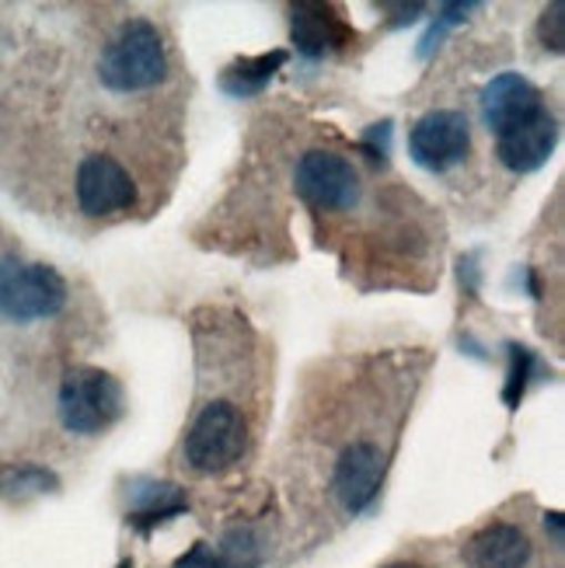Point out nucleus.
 <instances>
[{"mask_svg": "<svg viewBox=\"0 0 565 568\" xmlns=\"http://www.w3.org/2000/svg\"><path fill=\"white\" fill-rule=\"evenodd\" d=\"M297 192L301 200L317 206V210H353L360 203V171L353 168V161H346L342 154L332 151H307L297 161Z\"/></svg>", "mask_w": 565, "mask_h": 568, "instance_id": "obj_6", "label": "nucleus"}, {"mask_svg": "<svg viewBox=\"0 0 565 568\" xmlns=\"http://www.w3.org/2000/svg\"><path fill=\"white\" fill-rule=\"evenodd\" d=\"M78 203L88 216L122 213L137 203V185L115 158L88 154L78 168Z\"/></svg>", "mask_w": 565, "mask_h": 568, "instance_id": "obj_7", "label": "nucleus"}, {"mask_svg": "<svg viewBox=\"0 0 565 568\" xmlns=\"http://www.w3.org/2000/svg\"><path fill=\"white\" fill-rule=\"evenodd\" d=\"M545 527L555 534V540H562V513H545Z\"/></svg>", "mask_w": 565, "mask_h": 568, "instance_id": "obj_21", "label": "nucleus"}, {"mask_svg": "<svg viewBox=\"0 0 565 568\" xmlns=\"http://www.w3.org/2000/svg\"><path fill=\"white\" fill-rule=\"evenodd\" d=\"M356 39V32L325 4H297L293 8V45L307 60H322L332 49H342Z\"/></svg>", "mask_w": 565, "mask_h": 568, "instance_id": "obj_11", "label": "nucleus"}, {"mask_svg": "<svg viewBox=\"0 0 565 568\" xmlns=\"http://www.w3.org/2000/svg\"><path fill=\"white\" fill-rule=\"evenodd\" d=\"M283 67H286V49H273V53H262V57H241L220 73V91L231 98L262 94L265 84L273 81Z\"/></svg>", "mask_w": 565, "mask_h": 568, "instance_id": "obj_15", "label": "nucleus"}, {"mask_svg": "<svg viewBox=\"0 0 565 568\" xmlns=\"http://www.w3.org/2000/svg\"><path fill=\"white\" fill-rule=\"evenodd\" d=\"M249 447V426L231 402H210L185 436V464L200 475H224Z\"/></svg>", "mask_w": 565, "mask_h": 568, "instance_id": "obj_4", "label": "nucleus"}, {"mask_svg": "<svg viewBox=\"0 0 565 568\" xmlns=\"http://www.w3.org/2000/svg\"><path fill=\"white\" fill-rule=\"evenodd\" d=\"M478 4H444L440 8V14H436V21H433V29L423 36V45H420V57H430L433 49L440 45V39H444L454 24H461L464 18H468V11H475Z\"/></svg>", "mask_w": 565, "mask_h": 568, "instance_id": "obj_18", "label": "nucleus"}, {"mask_svg": "<svg viewBox=\"0 0 565 568\" xmlns=\"http://www.w3.org/2000/svg\"><path fill=\"white\" fill-rule=\"evenodd\" d=\"M537 36H542L545 49L562 53V45H565V4H552L542 14V21H537Z\"/></svg>", "mask_w": 565, "mask_h": 568, "instance_id": "obj_19", "label": "nucleus"}, {"mask_svg": "<svg viewBox=\"0 0 565 568\" xmlns=\"http://www.w3.org/2000/svg\"><path fill=\"white\" fill-rule=\"evenodd\" d=\"M384 478V454L374 447V443H353V447L342 450L335 475H332V488L339 503L350 513H363L377 499V488Z\"/></svg>", "mask_w": 565, "mask_h": 568, "instance_id": "obj_9", "label": "nucleus"}, {"mask_svg": "<svg viewBox=\"0 0 565 568\" xmlns=\"http://www.w3.org/2000/svg\"><path fill=\"white\" fill-rule=\"evenodd\" d=\"M115 568H133V561H130V558H127V561H119V565H115Z\"/></svg>", "mask_w": 565, "mask_h": 568, "instance_id": "obj_23", "label": "nucleus"}, {"mask_svg": "<svg viewBox=\"0 0 565 568\" xmlns=\"http://www.w3.org/2000/svg\"><path fill=\"white\" fill-rule=\"evenodd\" d=\"M262 551L249 530H231L220 545L195 540L192 551L175 561V568H259Z\"/></svg>", "mask_w": 565, "mask_h": 568, "instance_id": "obj_14", "label": "nucleus"}, {"mask_svg": "<svg viewBox=\"0 0 565 568\" xmlns=\"http://www.w3.org/2000/svg\"><path fill=\"white\" fill-rule=\"evenodd\" d=\"M53 488H57V475L46 471V467H36V464H4L0 467V496L4 499H29V496L53 491Z\"/></svg>", "mask_w": 565, "mask_h": 568, "instance_id": "obj_16", "label": "nucleus"}, {"mask_svg": "<svg viewBox=\"0 0 565 568\" xmlns=\"http://www.w3.org/2000/svg\"><path fill=\"white\" fill-rule=\"evenodd\" d=\"M168 73V57L161 32L151 21H127L119 36L102 49L98 60V78L109 91L133 94V91H151L164 81Z\"/></svg>", "mask_w": 565, "mask_h": 568, "instance_id": "obj_1", "label": "nucleus"}, {"mask_svg": "<svg viewBox=\"0 0 565 568\" xmlns=\"http://www.w3.org/2000/svg\"><path fill=\"white\" fill-rule=\"evenodd\" d=\"M555 143H558V122L548 109H542L531 119L517 122L513 130L500 133L496 154L513 175H531V171L548 164V158L555 154Z\"/></svg>", "mask_w": 565, "mask_h": 568, "instance_id": "obj_8", "label": "nucleus"}, {"mask_svg": "<svg viewBox=\"0 0 565 568\" xmlns=\"http://www.w3.org/2000/svg\"><path fill=\"white\" fill-rule=\"evenodd\" d=\"M472 151V126L454 109H433L408 130V154L430 175H444Z\"/></svg>", "mask_w": 565, "mask_h": 568, "instance_id": "obj_5", "label": "nucleus"}, {"mask_svg": "<svg viewBox=\"0 0 565 568\" xmlns=\"http://www.w3.org/2000/svg\"><path fill=\"white\" fill-rule=\"evenodd\" d=\"M531 561V537L513 524H493L464 545V568H524Z\"/></svg>", "mask_w": 565, "mask_h": 568, "instance_id": "obj_12", "label": "nucleus"}, {"mask_svg": "<svg viewBox=\"0 0 565 568\" xmlns=\"http://www.w3.org/2000/svg\"><path fill=\"white\" fill-rule=\"evenodd\" d=\"M67 304V280L53 265L4 258L0 262V314L18 325L60 314Z\"/></svg>", "mask_w": 565, "mask_h": 568, "instance_id": "obj_3", "label": "nucleus"}, {"mask_svg": "<svg viewBox=\"0 0 565 568\" xmlns=\"http://www.w3.org/2000/svg\"><path fill=\"white\" fill-rule=\"evenodd\" d=\"M130 513H127V524L137 527L143 537L154 534L161 524L175 520V516H182L189 509V499L185 491L179 485L171 481H151V478H137L130 485Z\"/></svg>", "mask_w": 565, "mask_h": 568, "instance_id": "obj_13", "label": "nucleus"}, {"mask_svg": "<svg viewBox=\"0 0 565 568\" xmlns=\"http://www.w3.org/2000/svg\"><path fill=\"white\" fill-rule=\"evenodd\" d=\"M478 105H482L485 126L496 136L545 109L542 91H537L527 78H521V73H500V78L488 81Z\"/></svg>", "mask_w": 565, "mask_h": 568, "instance_id": "obj_10", "label": "nucleus"}, {"mask_svg": "<svg viewBox=\"0 0 565 568\" xmlns=\"http://www.w3.org/2000/svg\"><path fill=\"white\" fill-rule=\"evenodd\" d=\"M506 356H509V369H506L503 402H506V408H521L531 377L542 374V363H537V356L527 349V345H521V342H509L506 345Z\"/></svg>", "mask_w": 565, "mask_h": 568, "instance_id": "obj_17", "label": "nucleus"}, {"mask_svg": "<svg viewBox=\"0 0 565 568\" xmlns=\"http://www.w3.org/2000/svg\"><path fill=\"white\" fill-rule=\"evenodd\" d=\"M363 151L371 154V158H387L391 154V122H377V126H371L366 130V136H363Z\"/></svg>", "mask_w": 565, "mask_h": 568, "instance_id": "obj_20", "label": "nucleus"}, {"mask_svg": "<svg viewBox=\"0 0 565 568\" xmlns=\"http://www.w3.org/2000/svg\"><path fill=\"white\" fill-rule=\"evenodd\" d=\"M387 568H423V565H412V561H395V565H387Z\"/></svg>", "mask_w": 565, "mask_h": 568, "instance_id": "obj_22", "label": "nucleus"}, {"mask_svg": "<svg viewBox=\"0 0 565 568\" xmlns=\"http://www.w3.org/2000/svg\"><path fill=\"white\" fill-rule=\"evenodd\" d=\"M122 408H127V394L122 384L98 366H73L60 381L57 412L63 429L78 436H98L119 423Z\"/></svg>", "mask_w": 565, "mask_h": 568, "instance_id": "obj_2", "label": "nucleus"}]
</instances>
